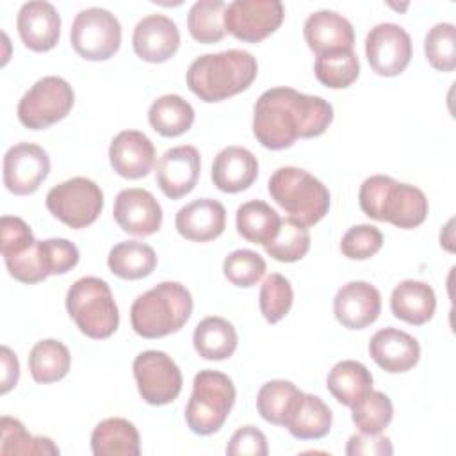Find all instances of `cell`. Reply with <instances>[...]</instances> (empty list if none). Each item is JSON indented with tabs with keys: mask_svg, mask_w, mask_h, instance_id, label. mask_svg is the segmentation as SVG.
I'll return each mask as SVG.
<instances>
[{
	"mask_svg": "<svg viewBox=\"0 0 456 456\" xmlns=\"http://www.w3.org/2000/svg\"><path fill=\"white\" fill-rule=\"evenodd\" d=\"M303 36L315 55L335 50H353L354 46V28L351 21L330 9L312 12L305 20Z\"/></svg>",
	"mask_w": 456,
	"mask_h": 456,
	"instance_id": "obj_23",
	"label": "cell"
},
{
	"mask_svg": "<svg viewBox=\"0 0 456 456\" xmlns=\"http://www.w3.org/2000/svg\"><path fill=\"white\" fill-rule=\"evenodd\" d=\"M75 103L73 87L55 75L39 78L20 100L18 119L30 130H43L64 119Z\"/></svg>",
	"mask_w": 456,
	"mask_h": 456,
	"instance_id": "obj_8",
	"label": "cell"
},
{
	"mask_svg": "<svg viewBox=\"0 0 456 456\" xmlns=\"http://www.w3.org/2000/svg\"><path fill=\"white\" fill-rule=\"evenodd\" d=\"M299 395L301 390L292 381L271 379L256 394V410L264 420L274 426H285Z\"/></svg>",
	"mask_w": 456,
	"mask_h": 456,
	"instance_id": "obj_34",
	"label": "cell"
},
{
	"mask_svg": "<svg viewBox=\"0 0 456 456\" xmlns=\"http://www.w3.org/2000/svg\"><path fill=\"white\" fill-rule=\"evenodd\" d=\"M91 451L94 456H139V431L123 417H109L93 429Z\"/></svg>",
	"mask_w": 456,
	"mask_h": 456,
	"instance_id": "obj_26",
	"label": "cell"
},
{
	"mask_svg": "<svg viewBox=\"0 0 456 456\" xmlns=\"http://www.w3.org/2000/svg\"><path fill=\"white\" fill-rule=\"evenodd\" d=\"M73 50L86 61H107L121 45V23L103 7L80 11L69 30Z\"/></svg>",
	"mask_w": 456,
	"mask_h": 456,
	"instance_id": "obj_10",
	"label": "cell"
},
{
	"mask_svg": "<svg viewBox=\"0 0 456 456\" xmlns=\"http://www.w3.org/2000/svg\"><path fill=\"white\" fill-rule=\"evenodd\" d=\"M258 73L253 53L239 48L196 57L187 68V87L203 102H223L246 91Z\"/></svg>",
	"mask_w": 456,
	"mask_h": 456,
	"instance_id": "obj_2",
	"label": "cell"
},
{
	"mask_svg": "<svg viewBox=\"0 0 456 456\" xmlns=\"http://www.w3.org/2000/svg\"><path fill=\"white\" fill-rule=\"evenodd\" d=\"M71 367L69 349L55 338H45L34 344L28 353V370L37 383H53L62 379Z\"/></svg>",
	"mask_w": 456,
	"mask_h": 456,
	"instance_id": "obj_33",
	"label": "cell"
},
{
	"mask_svg": "<svg viewBox=\"0 0 456 456\" xmlns=\"http://www.w3.org/2000/svg\"><path fill=\"white\" fill-rule=\"evenodd\" d=\"M264 248L265 253L278 262H297L310 249V232L292 217L281 219L276 237Z\"/></svg>",
	"mask_w": 456,
	"mask_h": 456,
	"instance_id": "obj_38",
	"label": "cell"
},
{
	"mask_svg": "<svg viewBox=\"0 0 456 456\" xmlns=\"http://www.w3.org/2000/svg\"><path fill=\"white\" fill-rule=\"evenodd\" d=\"M36 242L30 226L16 216H2L0 219V251L4 258L25 253Z\"/></svg>",
	"mask_w": 456,
	"mask_h": 456,
	"instance_id": "obj_45",
	"label": "cell"
},
{
	"mask_svg": "<svg viewBox=\"0 0 456 456\" xmlns=\"http://www.w3.org/2000/svg\"><path fill=\"white\" fill-rule=\"evenodd\" d=\"M331 420L333 413L319 395L301 392L285 428L297 440H319L330 433Z\"/></svg>",
	"mask_w": 456,
	"mask_h": 456,
	"instance_id": "obj_27",
	"label": "cell"
},
{
	"mask_svg": "<svg viewBox=\"0 0 456 456\" xmlns=\"http://www.w3.org/2000/svg\"><path fill=\"white\" fill-rule=\"evenodd\" d=\"M381 246L383 233L372 224L351 226L340 240V251L351 260H367L376 255Z\"/></svg>",
	"mask_w": 456,
	"mask_h": 456,
	"instance_id": "obj_43",
	"label": "cell"
},
{
	"mask_svg": "<svg viewBox=\"0 0 456 456\" xmlns=\"http://www.w3.org/2000/svg\"><path fill=\"white\" fill-rule=\"evenodd\" d=\"M192 314V296L178 281H162L137 296L130 306V322L137 335L160 338L183 328Z\"/></svg>",
	"mask_w": 456,
	"mask_h": 456,
	"instance_id": "obj_4",
	"label": "cell"
},
{
	"mask_svg": "<svg viewBox=\"0 0 456 456\" xmlns=\"http://www.w3.org/2000/svg\"><path fill=\"white\" fill-rule=\"evenodd\" d=\"M267 191L292 219L305 226L319 223L328 214V187L301 167H278L267 182Z\"/></svg>",
	"mask_w": 456,
	"mask_h": 456,
	"instance_id": "obj_5",
	"label": "cell"
},
{
	"mask_svg": "<svg viewBox=\"0 0 456 456\" xmlns=\"http://www.w3.org/2000/svg\"><path fill=\"white\" fill-rule=\"evenodd\" d=\"M267 452H269L267 438L255 426H242V428H239L232 435V438H230L228 445H226V454H230V456H244V454L265 456Z\"/></svg>",
	"mask_w": 456,
	"mask_h": 456,
	"instance_id": "obj_46",
	"label": "cell"
},
{
	"mask_svg": "<svg viewBox=\"0 0 456 456\" xmlns=\"http://www.w3.org/2000/svg\"><path fill=\"white\" fill-rule=\"evenodd\" d=\"M18 34L32 52L52 50L61 37L59 11L46 0L25 2L16 16Z\"/></svg>",
	"mask_w": 456,
	"mask_h": 456,
	"instance_id": "obj_18",
	"label": "cell"
},
{
	"mask_svg": "<svg viewBox=\"0 0 456 456\" xmlns=\"http://www.w3.org/2000/svg\"><path fill=\"white\" fill-rule=\"evenodd\" d=\"M119 228L135 237H148L159 232L162 224V207L155 196L141 187H130L118 192L112 208Z\"/></svg>",
	"mask_w": 456,
	"mask_h": 456,
	"instance_id": "obj_16",
	"label": "cell"
},
{
	"mask_svg": "<svg viewBox=\"0 0 456 456\" xmlns=\"http://www.w3.org/2000/svg\"><path fill=\"white\" fill-rule=\"evenodd\" d=\"M265 260L253 249H235L223 262L224 278L235 287H253L265 274Z\"/></svg>",
	"mask_w": 456,
	"mask_h": 456,
	"instance_id": "obj_42",
	"label": "cell"
},
{
	"mask_svg": "<svg viewBox=\"0 0 456 456\" xmlns=\"http://www.w3.org/2000/svg\"><path fill=\"white\" fill-rule=\"evenodd\" d=\"M224 9L223 0H198L187 14V28L192 39L203 45L217 43L224 37Z\"/></svg>",
	"mask_w": 456,
	"mask_h": 456,
	"instance_id": "obj_37",
	"label": "cell"
},
{
	"mask_svg": "<svg viewBox=\"0 0 456 456\" xmlns=\"http://www.w3.org/2000/svg\"><path fill=\"white\" fill-rule=\"evenodd\" d=\"M235 224L239 235L253 244L271 242L281 224L280 214L262 200H249L237 208Z\"/></svg>",
	"mask_w": 456,
	"mask_h": 456,
	"instance_id": "obj_30",
	"label": "cell"
},
{
	"mask_svg": "<svg viewBox=\"0 0 456 456\" xmlns=\"http://www.w3.org/2000/svg\"><path fill=\"white\" fill-rule=\"evenodd\" d=\"M200 171V151L191 144H182L162 153L155 167V180L169 200H180L196 187Z\"/></svg>",
	"mask_w": 456,
	"mask_h": 456,
	"instance_id": "obj_15",
	"label": "cell"
},
{
	"mask_svg": "<svg viewBox=\"0 0 456 456\" xmlns=\"http://www.w3.org/2000/svg\"><path fill=\"white\" fill-rule=\"evenodd\" d=\"M392 444L388 436H383L381 433L378 435H369V433H358L349 436L347 445H346V454L347 456H388L392 454Z\"/></svg>",
	"mask_w": 456,
	"mask_h": 456,
	"instance_id": "obj_47",
	"label": "cell"
},
{
	"mask_svg": "<svg viewBox=\"0 0 456 456\" xmlns=\"http://www.w3.org/2000/svg\"><path fill=\"white\" fill-rule=\"evenodd\" d=\"M109 269L123 280H141L157 267V255L151 246L139 240H125L116 244L107 256Z\"/></svg>",
	"mask_w": 456,
	"mask_h": 456,
	"instance_id": "obj_32",
	"label": "cell"
},
{
	"mask_svg": "<svg viewBox=\"0 0 456 456\" xmlns=\"http://www.w3.org/2000/svg\"><path fill=\"white\" fill-rule=\"evenodd\" d=\"M134 378L139 395L153 406L173 403L182 392V372L175 360L164 351L148 349L134 360Z\"/></svg>",
	"mask_w": 456,
	"mask_h": 456,
	"instance_id": "obj_11",
	"label": "cell"
},
{
	"mask_svg": "<svg viewBox=\"0 0 456 456\" xmlns=\"http://www.w3.org/2000/svg\"><path fill=\"white\" fill-rule=\"evenodd\" d=\"M331 121L333 107L328 100L292 87H271L253 107V134L267 150H285L297 139L317 137Z\"/></svg>",
	"mask_w": 456,
	"mask_h": 456,
	"instance_id": "obj_1",
	"label": "cell"
},
{
	"mask_svg": "<svg viewBox=\"0 0 456 456\" xmlns=\"http://www.w3.org/2000/svg\"><path fill=\"white\" fill-rule=\"evenodd\" d=\"M0 454H59V447L48 436H32L25 426L9 415L0 419Z\"/></svg>",
	"mask_w": 456,
	"mask_h": 456,
	"instance_id": "obj_36",
	"label": "cell"
},
{
	"mask_svg": "<svg viewBox=\"0 0 456 456\" xmlns=\"http://www.w3.org/2000/svg\"><path fill=\"white\" fill-rule=\"evenodd\" d=\"M66 310L89 338H109L119 326V310L105 280L84 276L66 294Z\"/></svg>",
	"mask_w": 456,
	"mask_h": 456,
	"instance_id": "obj_6",
	"label": "cell"
},
{
	"mask_svg": "<svg viewBox=\"0 0 456 456\" xmlns=\"http://www.w3.org/2000/svg\"><path fill=\"white\" fill-rule=\"evenodd\" d=\"M46 208L69 228H86L102 214L103 192L93 180L73 176L48 191Z\"/></svg>",
	"mask_w": 456,
	"mask_h": 456,
	"instance_id": "obj_9",
	"label": "cell"
},
{
	"mask_svg": "<svg viewBox=\"0 0 456 456\" xmlns=\"http://www.w3.org/2000/svg\"><path fill=\"white\" fill-rule=\"evenodd\" d=\"M176 232L192 242L217 239L226 228V208L212 198H198L176 212Z\"/></svg>",
	"mask_w": 456,
	"mask_h": 456,
	"instance_id": "obj_21",
	"label": "cell"
},
{
	"mask_svg": "<svg viewBox=\"0 0 456 456\" xmlns=\"http://www.w3.org/2000/svg\"><path fill=\"white\" fill-rule=\"evenodd\" d=\"M148 121L164 137H178L194 123V109L180 94H162L148 109Z\"/></svg>",
	"mask_w": 456,
	"mask_h": 456,
	"instance_id": "obj_31",
	"label": "cell"
},
{
	"mask_svg": "<svg viewBox=\"0 0 456 456\" xmlns=\"http://www.w3.org/2000/svg\"><path fill=\"white\" fill-rule=\"evenodd\" d=\"M381 312V294L369 281H349L333 297L335 319L347 330L370 326Z\"/></svg>",
	"mask_w": 456,
	"mask_h": 456,
	"instance_id": "obj_17",
	"label": "cell"
},
{
	"mask_svg": "<svg viewBox=\"0 0 456 456\" xmlns=\"http://www.w3.org/2000/svg\"><path fill=\"white\" fill-rule=\"evenodd\" d=\"M41 260L48 276L64 274L71 271L80 258L78 248L68 239H45L37 240Z\"/></svg>",
	"mask_w": 456,
	"mask_h": 456,
	"instance_id": "obj_44",
	"label": "cell"
},
{
	"mask_svg": "<svg viewBox=\"0 0 456 456\" xmlns=\"http://www.w3.org/2000/svg\"><path fill=\"white\" fill-rule=\"evenodd\" d=\"M157 151L153 142L139 130H123L110 141L109 160L123 178H142L155 166Z\"/></svg>",
	"mask_w": 456,
	"mask_h": 456,
	"instance_id": "obj_20",
	"label": "cell"
},
{
	"mask_svg": "<svg viewBox=\"0 0 456 456\" xmlns=\"http://www.w3.org/2000/svg\"><path fill=\"white\" fill-rule=\"evenodd\" d=\"M370 358L387 372L399 374L417 365L420 346L415 337L397 328L378 330L369 342Z\"/></svg>",
	"mask_w": 456,
	"mask_h": 456,
	"instance_id": "obj_22",
	"label": "cell"
},
{
	"mask_svg": "<svg viewBox=\"0 0 456 456\" xmlns=\"http://www.w3.org/2000/svg\"><path fill=\"white\" fill-rule=\"evenodd\" d=\"M326 387L340 404L351 408L372 390V374L356 360H342L328 372Z\"/></svg>",
	"mask_w": 456,
	"mask_h": 456,
	"instance_id": "obj_29",
	"label": "cell"
},
{
	"mask_svg": "<svg viewBox=\"0 0 456 456\" xmlns=\"http://www.w3.org/2000/svg\"><path fill=\"white\" fill-rule=\"evenodd\" d=\"M413 45L410 34L397 23H378L365 37V55L381 77H395L406 69L411 61Z\"/></svg>",
	"mask_w": 456,
	"mask_h": 456,
	"instance_id": "obj_13",
	"label": "cell"
},
{
	"mask_svg": "<svg viewBox=\"0 0 456 456\" xmlns=\"http://www.w3.org/2000/svg\"><path fill=\"white\" fill-rule=\"evenodd\" d=\"M424 52L438 71H452L456 66V27L442 21L433 25L424 37Z\"/></svg>",
	"mask_w": 456,
	"mask_h": 456,
	"instance_id": "obj_41",
	"label": "cell"
},
{
	"mask_svg": "<svg viewBox=\"0 0 456 456\" xmlns=\"http://www.w3.org/2000/svg\"><path fill=\"white\" fill-rule=\"evenodd\" d=\"M2 387H0V392L2 394H7L12 387H16L18 383V378H20V363H18V358L16 354L7 347V346H2Z\"/></svg>",
	"mask_w": 456,
	"mask_h": 456,
	"instance_id": "obj_48",
	"label": "cell"
},
{
	"mask_svg": "<svg viewBox=\"0 0 456 456\" xmlns=\"http://www.w3.org/2000/svg\"><path fill=\"white\" fill-rule=\"evenodd\" d=\"M237 331L233 324L223 317L212 315L198 322L192 333L196 353L205 360H226L237 349Z\"/></svg>",
	"mask_w": 456,
	"mask_h": 456,
	"instance_id": "obj_28",
	"label": "cell"
},
{
	"mask_svg": "<svg viewBox=\"0 0 456 456\" xmlns=\"http://www.w3.org/2000/svg\"><path fill=\"white\" fill-rule=\"evenodd\" d=\"M258 176L256 157L242 146L223 148L212 162L214 185L228 194L246 191Z\"/></svg>",
	"mask_w": 456,
	"mask_h": 456,
	"instance_id": "obj_24",
	"label": "cell"
},
{
	"mask_svg": "<svg viewBox=\"0 0 456 456\" xmlns=\"http://www.w3.org/2000/svg\"><path fill=\"white\" fill-rule=\"evenodd\" d=\"M50 173L48 153L34 142H18L4 155V185L16 196L39 189Z\"/></svg>",
	"mask_w": 456,
	"mask_h": 456,
	"instance_id": "obj_14",
	"label": "cell"
},
{
	"mask_svg": "<svg viewBox=\"0 0 456 456\" xmlns=\"http://www.w3.org/2000/svg\"><path fill=\"white\" fill-rule=\"evenodd\" d=\"M280 0H233L224 9V30L244 43H260L283 21Z\"/></svg>",
	"mask_w": 456,
	"mask_h": 456,
	"instance_id": "obj_12",
	"label": "cell"
},
{
	"mask_svg": "<svg viewBox=\"0 0 456 456\" xmlns=\"http://www.w3.org/2000/svg\"><path fill=\"white\" fill-rule=\"evenodd\" d=\"M436 308V296L431 285L417 280H404L392 290L390 310L392 314L413 326L431 321Z\"/></svg>",
	"mask_w": 456,
	"mask_h": 456,
	"instance_id": "obj_25",
	"label": "cell"
},
{
	"mask_svg": "<svg viewBox=\"0 0 456 456\" xmlns=\"http://www.w3.org/2000/svg\"><path fill=\"white\" fill-rule=\"evenodd\" d=\"M353 413V422L360 429V433H369V435H378L394 419V406L392 401L387 394L370 390L365 394L358 403L351 406Z\"/></svg>",
	"mask_w": 456,
	"mask_h": 456,
	"instance_id": "obj_39",
	"label": "cell"
},
{
	"mask_svg": "<svg viewBox=\"0 0 456 456\" xmlns=\"http://www.w3.org/2000/svg\"><path fill=\"white\" fill-rule=\"evenodd\" d=\"M132 46L137 57L146 62H166L180 46V30L167 16L148 14L134 28Z\"/></svg>",
	"mask_w": 456,
	"mask_h": 456,
	"instance_id": "obj_19",
	"label": "cell"
},
{
	"mask_svg": "<svg viewBox=\"0 0 456 456\" xmlns=\"http://www.w3.org/2000/svg\"><path fill=\"white\" fill-rule=\"evenodd\" d=\"M362 212L376 221H387L397 228L410 230L428 217L426 194L410 183H401L387 175H372L363 180L358 192Z\"/></svg>",
	"mask_w": 456,
	"mask_h": 456,
	"instance_id": "obj_3",
	"label": "cell"
},
{
	"mask_svg": "<svg viewBox=\"0 0 456 456\" xmlns=\"http://www.w3.org/2000/svg\"><path fill=\"white\" fill-rule=\"evenodd\" d=\"M294 290L290 281L280 273H271L264 280L258 296V305L264 319L271 324H276L290 312Z\"/></svg>",
	"mask_w": 456,
	"mask_h": 456,
	"instance_id": "obj_40",
	"label": "cell"
},
{
	"mask_svg": "<svg viewBox=\"0 0 456 456\" xmlns=\"http://www.w3.org/2000/svg\"><path fill=\"white\" fill-rule=\"evenodd\" d=\"M233 381L214 369H203L194 376L192 394L185 406V422L196 435L217 433L235 404Z\"/></svg>",
	"mask_w": 456,
	"mask_h": 456,
	"instance_id": "obj_7",
	"label": "cell"
},
{
	"mask_svg": "<svg viewBox=\"0 0 456 456\" xmlns=\"http://www.w3.org/2000/svg\"><path fill=\"white\" fill-rule=\"evenodd\" d=\"M317 80L330 89L349 87L360 75V61L354 50H335L315 55Z\"/></svg>",
	"mask_w": 456,
	"mask_h": 456,
	"instance_id": "obj_35",
	"label": "cell"
}]
</instances>
